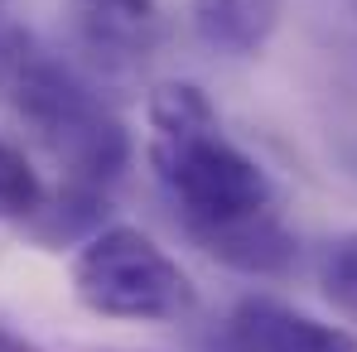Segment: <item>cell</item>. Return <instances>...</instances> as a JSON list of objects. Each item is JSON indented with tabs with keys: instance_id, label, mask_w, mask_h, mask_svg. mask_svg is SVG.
I'll use <instances>...</instances> for the list:
<instances>
[{
	"instance_id": "obj_6",
	"label": "cell",
	"mask_w": 357,
	"mask_h": 352,
	"mask_svg": "<svg viewBox=\"0 0 357 352\" xmlns=\"http://www.w3.org/2000/svg\"><path fill=\"white\" fill-rule=\"evenodd\" d=\"M213 261H222L227 270H241V275H290L299 261V241L295 232L280 222V213H261V217H241V222H227V227H213V232L193 236Z\"/></svg>"
},
{
	"instance_id": "obj_11",
	"label": "cell",
	"mask_w": 357,
	"mask_h": 352,
	"mask_svg": "<svg viewBox=\"0 0 357 352\" xmlns=\"http://www.w3.org/2000/svg\"><path fill=\"white\" fill-rule=\"evenodd\" d=\"M0 352H39L34 343H24V338H15V333H5L0 328Z\"/></svg>"
},
{
	"instance_id": "obj_8",
	"label": "cell",
	"mask_w": 357,
	"mask_h": 352,
	"mask_svg": "<svg viewBox=\"0 0 357 352\" xmlns=\"http://www.w3.org/2000/svg\"><path fill=\"white\" fill-rule=\"evenodd\" d=\"M102 217H107V188L63 178V188L54 198L44 193V203L24 217V227L44 246H63V241H87L92 232H102Z\"/></svg>"
},
{
	"instance_id": "obj_7",
	"label": "cell",
	"mask_w": 357,
	"mask_h": 352,
	"mask_svg": "<svg viewBox=\"0 0 357 352\" xmlns=\"http://www.w3.org/2000/svg\"><path fill=\"white\" fill-rule=\"evenodd\" d=\"M285 0H188V20L203 49L222 59H256L280 29Z\"/></svg>"
},
{
	"instance_id": "obj_5",
	"label": "cell",
	"mask_w": 357,
	"mask_h": 352,
	"mask_svg": "<svg viewBox=\"0 0 357 352\" xmlns=\"http://www.w3.org/2000/svg\"><path fill=\"white\" fill-rule=\"evenodd\" d=\"M77 44L102 68H140L160 44V0H68Z\"/></svg>"
},
{
	"instance_id": "obj_1",
	"label": "cell",
	"mask_w": 357,
	"mask_h": 352,
	"mask_svg": "<svg viewBox=\"0 0 357 352\" xmlns=\"http://www.w3.org/2000/svg\"><path fill=\"white\" fill-rule=\"evenodd\" d=\"M150 169L188 236L275 213L271 174L227 140L213 102L193 82H160L150 92Z\"/></svg>"
},
{
	"instance_id": "obj_4",
	"label": "cell",
	"mask_w": 357,
	"mask_h": 352,
	"mask_svg": "<svg viewBox=\"0 0 357 352\" xmlns=\"http://www.w3.org/2000/svg\"><path fill=\"white\" fill-rule=\"evenodd\" d=\"M218 352H357V338L271 294H246L222 319Z\"/></svg>"
},
{
	"instance_id": "obj_10",
	"label": "cell",
	"mask_w": 357,
	"mask_h": 352,
	"mask_svg": "<svg viewBox=\"0 0 357 352\" xmlns=\"http://www.w3.org/2000/svg\"><path fill=\"white\" fill-rule=\"evenodd\" d=\"M319 285L324 294L357 319V232H343L324 246V261H319Z\"/></svg>"
},
{
	"instance_id": "obj_2",
	"label": "cell",
	"mask_w": 357,
	"mask_h": 352,
	"mask_svg": "<svg viewBox=\"0 0 357 352\" xmlns=\"http://www.w3.org/2000/svg\"><path fill=\"white\" fill-rule=\"evenodd\" d=\"M0 107L29 125L63 178L112 188L130 164V135L102 92L15 20H0Z\"/></svg>"
},
{
	"instance_id": "obj_3",
	"label": "cell",
	"mask_w": 357,
	"mask_h": 352,
	"mask_svg": "<svg viewBox=\"0 0 357 352\" xmlns=\"http://www.w3.org/2000/svg\"><path fill=\"white\" fill-rule=\"evenodd\" d=\"M73 294L97 319L169 323L193 309V280L174 256L140 227H102L73 261Z\"/></svg>"
},
{
	"instance_id": "obj_12",
	"label": "cell",
	"mask_w": 357,
	"mask_h": 352,
	"mask_svg": "<svg viewBox=\"0 0 357 352\" xmlns=\"http://www.w3.org/2000/svg\"><path fill=\"white\" fill-rule=\"evenodd\" d=\"M353 10H357V0H353Z\"/></svg>"
},
{
	"instance_id": "obj_9",
	"label": "cell",
	"mask_w": 357,
	"mask_h": 352,
	"mask_svg": "<svg viewBox=\"0 0 357 352\" xmlns=\"http://www.w3.org/2000/svg\"><path fill=\"white\" fill-rule=\"evenodd\" d=\"M39 203H44V183H39V174L29 169V160H24L10 140H0V217L24 222Z\"/></svg>"
}]
</instances>
